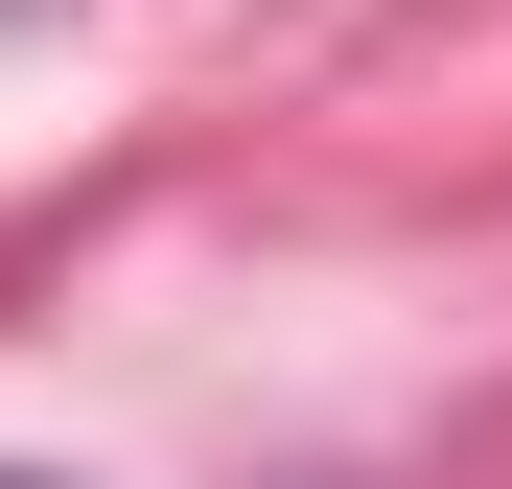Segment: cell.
I'll use <instances>...</instances> for the list:
<instances>
[{
  "instance_id": "1",
  "label": "cell",
  "mask_w": 512,
  "mask_h": 489,
  "mask_svg": "<svg viewBox=\"0 0 512 489\" xmlns=\"http://www.w3.org/2000/svg\"><path fill=\"white\" fill-rule=\"evenodd\" d=\"M0 489H70V466H0Z\"/></svg>"
},
{
  "instance_id": "2",
  "label": "cell",
  "mask_w": 512,
  "mask_h": 489,
  "mask_svg": "<svg viewBox=\"0 0 512 489\" xmlns=\"http://www.w3.org/2000/svg\"><path fill=\"white\" fill-rule=\"evenodd\" d=\"M0 24H47V0H0Z\"/></svg>"
}]
</instances>
